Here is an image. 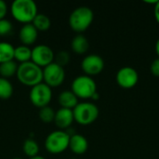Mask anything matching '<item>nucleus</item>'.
Instances as JSON below:
<instances>
[{
  "label": "nucleus",
  "mask_w": 159,
  "mask_h": 159,
  "mask_svg": "<svg viewBox=\"0 0 159 159\" xmlns=\"http://www.w3.org/2000/svg\"><path fill=\"white\" fill-rule=\"evenodd\" d=\"M94 13L92 9L86 6L76 7L69 16V25L71 29L78 34L85 32L92 23Z\"/></svg>",
  "instance_id": "nucleus-3"
},
{
  "label": "nucleus",
  "mask_w": 159,
  "mask_h": 159,
  "mask_svg": "<svg viewBox=\"0 0 159 159\" xmlns=\"http://www.w3.org/2000/svg\"><path fill=\"white\" fill-rule=\"evenodd\" d=\"M116 80L121 88L126 89H132L139 82V74L135 68L125 66L118 70L116 75Z\"/></svg>",
  "instance_id": "nucleus-10"
},
{
  "label": "nucleus",
  "mask_w": 159,
  "mask_h": 159,
  "mask_svg": "<svg viewBox=\"0 0 159 159\" xmlns=\"http://www.w3.org/2000/svg\"><path fill=\"white\" fill-rule=\"evenodd\" d=\"M29 159H46L43 157H40V156H36V157H30Z\"/></svg>",
  "instance_id": "nucleus-31"
},
{
  "label": "nucleus",
  "mask_w": 159,
  "mask_h": 159,
  "mask_svg": "<svg viewBox=\"0 0 159 159\" xmlns=\"http://www.w3.org/2000/svg\"><path fill=\"white\" fill-rule=\"evenodd\" d=\"M65 79L64 68L52 62L43 68V81L50 88L61 86Z\"/></svg>",
  "instance_id": "nucleus-8"
},
{
  "label": "nucleus",
  "mask_w": 159,
  "mask_h": 159,
  "mask_svg": "<svg viewBox=\"0 0 159 159\" xmlns=\"http://www.w3.org/2000/svg\"><path fill=\"white\" fill-rule=\"evenodd\" d=\"M55 117V111L49 107V106H45L43 108H40L39 110V118L41 119L42 122L44 123H50L54 121Z\"/></svg>",
  "instance_id": "nucleus-23"
},
{
  "label": "nucleus",
  "mask_w": 159,
  "mask_h": 159,
  "mask_svg": "<svg viewBox=\"0 0 159 159\" xmlns=\"http://www.w3.org/2000/svg\"><path fill=\"white\" fill-rule=\"evenodd\" d=\"M71 90L80 99H91L97 92V85L94 79L89 75H79L75 77L71 85Z\"/></svg>",
  "instance_id": "nucleus-4"
},
{
  "label": "nucleus",
  "mask_w": 159,
  "mask_h": 159,
  "mask_svg": "<svg viewBox=\"0 0 159 159\" xmlns=\"http://www.w3.org/2000/svg\"><path fill=\"white\" fill-rule=\"evenodd\" d=\"M70 61V54L65 50L59 51L56 55H54V62L59 64L61 67H64Z\"/></svg>",
  "instance_id": "nucleus-24"
},
{
  "label": "nucleus",
  "mask_w": 159,
  "mask_h": 159,
  "mask_svg": "<svg viewBox=\"0 0 159 159\" xmlns=\"http://www.w3.org/2000/svg\"><path fill=\"white\" fill-rule=\"evenodd\" d=\"M156 52H157V54L159 58V38L157 39V43H156Z\"/></svg>",
  "instance_id": "nucleus-29"
},
{
  "label": "nucleus",
  "mask_w": 159,
  "mask_h": 159,
  "mask_svg": "<svg viewBox=\"0 0 159 159\" xmlns=\"http://www.w3.org/2000/svg\"><path fill=\"white\" fill-rule=\"evenodd\" d=\"M54 52L52 48L47 45H37L32 48L31 61L39 67H46L54 61Z\"/></svg>",
  "instance_id": "nucleus-9"
},
{
  "label": "nucleus",
  "mask_w": 159,
  "mask_h": 159,
  "mask_svg": "<svg viewBox=\"0 0 159 159\" xmlns=\"http://www.w3.org/2000/svg\"><path fill=\"white\" fill-rule=\"evenodd\" d=\"M81 68L86 75H97L102 72L104 68V61L97 54H89L82 60Z\"/></svg>",
  "instance_id": "nucleus-11"
},
{
  "label": "nucleus",
  "mask_w": 159,
  "mask_h": 159,
  "mask_svg": "<svg viewBox=\"0 0 159 159\" xmlns=\"http://www.w3.org/2000/svg\"><path fill=\"white\" fill-rule=\"evenodd\" d=\"M70 135L64 130H55L50 132L45 141V147L50 154H61L69 148Z\"/></svg>",
  "instance_id": "nucleus-6"
},
{
  "label": "nucleus",
  "mask_w": 159,
  "mask_h": 159,
  "mask_svg": "<svg viewBox=\"0 0 159 159\" xmlns=\"http://www.w3.org/2000/svg\"><path fill=\"white\" fill-rule=\"evenodd\" d=\"M12 17L23 24L32 23L34 17L38 14L37 6L34 0H15L10 7Z\"/></svg>",
  "instance_id": "nucleus-2"
},
{
  "label": "nucleus",
  "mask_w": 159,
  "mask_h": 159,
  "mask_svg": "<svg viewBox=\"0 0 159 159\" xmlns=\"http://www.w3.org/2000/svg\"><path fill=\"white\" fill-rule=\"evenodd\" d=\"M16 75L21 84L31 88L43 82V69L32 61L18 65Z\"/></svg>",
  "instance_id": "nucleus-1"
},
{
  "label": "nucleus",
  "mask_w": 159,
  "mask_h": 159,
  "mask_svg": "<svg viewBox=\"0 0 159 159\" xmlns=\"http://www.w3.org/2000/svg\"><path fill=\"white\" fill-rule=\"evenodd\" d=\"M13 94V86L8 79L0 77V99L7 100Z\"/></svg>",
  "instance_id": "nucleus-22"
},
{
  "label": "nucleus",
  "mask_w": 159,
  "mask_h": 159,
  "mask_svg": "<svg viewBox=\"0 0 159 159\" xmlns=\"http://www.w3.org/2000/svg\"><path fill=\"white\" fill-rule=\"evenodd\" d=\"M150 72L153 75L159 77V58H157L150 66Z\"/></svg>",
  "instance_id": "nucleus-26"
},
{
  "label": "nucleus",
  "mask_w": 159,
  "mask_h": 159,
  "mask_svg": "<svg viewBox=\"0 0 159 159\" xmlns=\"http://www.w3.org/2000/svg\"><path fill=\"white\" fill-rule=\"evenodd\" d=\"M71 159H77V158H71Z\"/></svg>",
  "instance_id": "nucleus-33"
},
{
  "label": "nucleus",
  "mask_w": 159,
  "mask_h": 159,
  "mask_svg": "<svg viewBox=\"0 0 159 159\" xmlns=\"http://www.w3.org/2000/svg\"><path fill=\"white\" fill-rule=\"evenodd\" d=\"M13 159H21V158H13Z\"/></svg>",
  "instance_id": "nucleus-32"
},
{
  "label": "nucleus",
  "mask_w": 159,
  "mask_h": 159,
  "mask_svg": "<svg viewBox=\"0 0 159 159\" xmlns=\"http://www.w3.org/2000/svg\"><path fill=\"white\" fill-rule=\"evenodd\" d=\"M75 118H74L73 110L61 107L59 110L55 112L54 123L60 129V130L68 129L73 124Z\"/></svg>",
  "instance_id": "nucleus-12"
},
{
  "label": "nucleus",
  "mask_w": 159,
  "mask_h": 159,
  "mask_svg": "<svg viewBox=\"0 0 159 159\" xmlns=\"http://www.w3.org/2000/svg\"><path fill=\"white\" fill-rule=\"evenodd\" d=\"M69 148L75 155H83L88 151L89 148L88 140L83 135L74 133L70 136Z\"/></svg>",
  "instance_id": "nucleus-14"
},
{
  "label": "nucleus",
  "mask_w": 159,
  "mask_h": 159,
  "mask_svg": "<svg viewBox=\"0 0 159 159\" xmlns=\"http://www.w3.org/2000/svg\"><path fill=\"white\" fill-rule=\"evenodd\" d=\"M71 48L75 53L78 55H82L88 51L89 48V43L85 35H83L82 34H78L72 39Z\"/></svg>",
  "instance_id": "nucleus-16"
},
{
  "label": "nucleus",
  "mask_w": 159,
  "mask_h": 159,
  "mask_svg": "<svg viewBox=\"0 0 159 159\" xmlns=\"http://www.w3.org/2000/svg\"><path fill=\"white\" fill-rule=\"evenodd\" d=\"M58 102L61 108L73 110L78 104V98L72 90H63L59 94Z\"/></svg>",
  "instance_id": "nucleus-15"
},
{
  "label": "nucleus",
  "mask_w": 159,
  "mask_h": 159,
  "mask_svg": "<svg viewBox=\"0 0 159 159\" xmlns=\"http://www.w3.org/2000/svg\"><path fill=\"white\" fill-rule=\"evenodd\" d=\"M29 97L31 102L39 109L45 106H48V103L52 98L51 88L42 82L31 89Z\"/></svg>",
  "instance_id": "nucleus-7"
},
{
  "label": "nucleus",
  "mask_w": 159,
  "mask_h": 159,
  "mask_svg": "<svg viewBox=\"0 0 159 159\" xmlns=\"http://www.w3.org/2000/svg\"><path fill=\"white\" fill-rule=\"evenodd\" d=\"M32 58V48L28 46L20 45L15 48L14 50V59L20 61V63L30 61Z\"/></svg>",
  "instance_id": "nucleus-17"
},
{
  "label": "nucleus",
  "mask_w": 159,
  "mask_h": 159,
  "mask_svg": "<svg viewBox=\"0 0 159 159\" xmlns=\"http://www.w3.org/2000/svg\"><path fill=\"white\" fill-rule=\"evenodd\" d=\"M32 24L35 27L37 31L46 32L50 28L51 21H50V19L47 15L43 13H38L33 20Z\"/></svg>",
  "instance_id": "nucleus-19"
},
{
  "label": "nucleus",
  "mask_w": 159,
  "mask_h": 159,
  "mask_svg": "<svg viewBox=\"0 0 159 159\" xmlns=\"http://www.w3.org/2000/svg\"><path fill=\"white\" fill-rule=\"evenodd\" d=\"M22 150L26 156H28L29 157H34L38 156L39 145L34 139L29 138L24 141L22 144Z\"/></svg>",
  "instance_id": "nucleus-21"
},
{
  "label": "nucleus",
  "mask_w": 159,
  "mask_h": 159,
  "mask_svg": "<svg viewBox=\"0 0 159 159\" xmlns=\"http://www.w3.org/2000/svg\"><path fill=\"white\" fill-rule=\"evenodd\" d=\"M15 48L8 42H0V63L14 60Z\"/></svg>",
  "instance_id": "nucleus-18"
},
{
  "label": "nucleus",
  "mask_w": 159,
  "mask_h": 159,
  "mask_svg": "<svg viewBox=\"0 0 159 159\" xmlns=\"http://www.w3.org/2000/svg\"><path fill=\"white\" fill-rule=\"evenodd\" d=\"M91 99H93V100H98V99H99V94H98V92H96V93L92 96Z\"/></svg>",
  "instance_id": "nucleus-30"
},
{
  "label": "nucleus",
  "mask_w": 159,
  "mask_h": 159,
  "mask_svg": "<svg viewBox=\"0 0 159 159\" xmlns=\"http://www.w3.org/2000/svg\"><path fill=\"white\" fill-rule=\"evenodd\" d=\"M7 13V5L4 0H0V20L5 19Z\"/></svg>",
  "instance_id": "nucleus-27"
},
{
  "label": "nucleus",
  "mask_w": 159,
  "mask_h": 159,
  "mask_svg": "<svg viewBox=\"0 0 159 159\" xmlns=\"http://www.w3.org/2000/svg\"><path fill=\"white\" fill-rule=\"evenodd\" d=\"M154 14H155V18L157 20V21L159 23V1H157L154 7Z\"/></svg>",
  "instance_id": "nucleus-28"
},
{
  "label": "nucleus",
  "mask_w": 159,
  "mask_h": 159,
  "mask_svg": "<svg viewBox=\"0 0 159 159\" xmlns=\"http://www.w3.org/2000/svg\"><path fill=\"white\" fill-rule=\"evenodd\" d=\"M18 64L15 61H9L0 63V77L8 79L17 74Z\"/></svg>",
  "instance_id": "nucleus-20"
},
{
  "label": "nucleus",
  "mask_w": 159,
  "mask_h": 159,
  "mask_svg": "<svg viewBox=\"0 0 159 159\" xmlns=\"http://www.w3.org/2000/svg\"><path fill=\"white\" fill-rule=\"evenodd\" d=\"M75 121L80 125L87 126L92 124L99 116V108L93 102H78L73 109Z\"/></svg>",
  "instance_id": "nucleus-5"
},
{
  "label": "nucleus",
  "mask_w": 159,
  "mask_h": 159,
  "mask_svg": "<svg viewBox=\"0 0 159 159\" xmlns=\"http://www.w3.org/2000/svg\"><path fill=\"white\" fill-rule=\"evenodd\" d=\"M37 35H38V31L32 23L23 24L19 32L20 41L22 43V45L28 47L35 43L37 39Z\"/></svg>",
  "instance_id": "nucleus-13"
},
{
  "label": "nucleus",
  "mask_w": 159,
  "mask_h": 159,
  "mask_svg": "<svg viewBox=\"0 0 159 159\" xmlns=\"http://www.w3.org/2000/svg\"><path fill=\"white\" fill-rule=\"evenodd\" d=\"M12 23L6 19L0 20V35L1 36H5V35H8L11 32H12Z\"/></svg>",
  "instance_id": "nucleus-25"
}]
</instances>
